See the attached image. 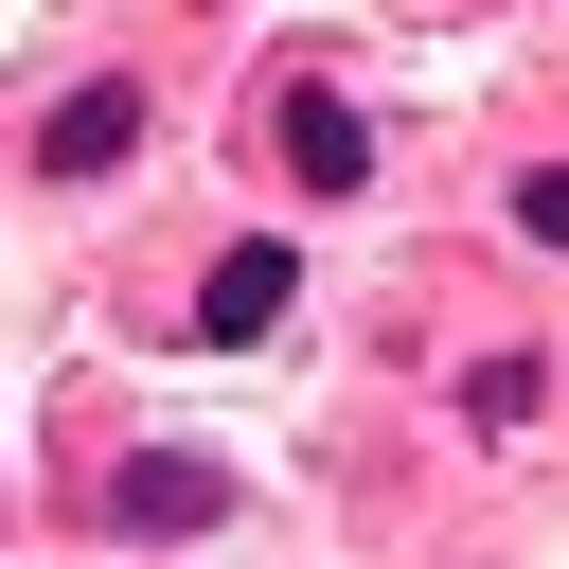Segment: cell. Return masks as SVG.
<instances>
[{"instance_id":"6da1fadb","label":"cell","mask_w":569,"mask_h":569,"mask_svg":"<svg viewBox=\"0 0 569 569\" xmlns=\"http://www.w3.org/2000/svg\"><path fill=\"white\" fill-rule=\"evenodd\" d=\"M267 142H284V178H302V196H356V178H373V124H356L338 89H284V107H267Z\"/></svg>"},{"instance_id":"7a4b0ae2","label":"cell","mask_w":569,"mask_h":569,"mask_svg":"<svg viewBox=\"0 0 569 569\" xmlns=\"http://www.w3.org/2000/svg\"><path fill=\"white\" fill-rule=\"evenodd\" d=\"M107 516H124V533H213V516H231V480H213L196 445H142V462L107 480Z\"/></svg>"},{"instance_id":"3957f363","label":"cell","mask_w":569,"mask_h":569,"mask_svg":"<svg viewBox=\"0 0 569 569\" xmlns=\"http://www.w3.org/2000/svg\"><path fill=\"white\" fill-rule=\"evenodd\" d=\"M284 284H302V267H284V249H231V267H213V284H196V338H231V356H249V338H267V320H284Z\"/></svg>"},{"instance_id":"277c9868","label":"cell","mask_w":569,"mask_h":569,"mask_svg":"<svg viewBox=\"0 0 569 569\" xmlns=\"http://www.w3.org/2000/svg\"><path fill=\"white\" fill-rule=\"evenodd\" d=\"M124 142H142V89H71V107H53V142H36V160H53V178H107V160H124Z\"/></svg>"},{"instance_id":"5b68a950","label":"cell","mask_w":569,"mask_h":569,"mask_svg":"<svg viewBox=\"0 0 569 569\" xmlns=\"http://www.w3.org/2000/svg\"><path fill=\"white\" fill-rule=\"evenodd\" d=\"M516 231H533V249H569V160H551V178H516Z\"/></svg>"}]
</instances>
